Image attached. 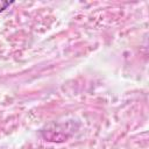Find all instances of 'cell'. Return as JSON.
Returning a JSON list of instances; mask_svg holds the SVG:
<instances>
[{
	"label": "cell",
	"mask_w": 149,
	"mask_h": 149,
	"mask_svg": "<svg viewBox=\"0 0 149 149\" xmlns=\"http://www.w3.org/2000/svg\"><path fill=\"white\" fill-rule=\"evenodd\" d=\"M12 3H13L12 1H3V0H0V13L3 12L7 7H9Z\"/></svg>",
	"instance_id": "1"
}]
</instances>
